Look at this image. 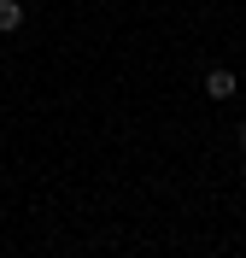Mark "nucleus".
Here are the masks:
<instances>
[{"instance_id": "f257e3e1", "label": "nucleus", "mask_w": 246, "mask_h": 258, "mask_svg": "<svg viewBox=\"0 0 246 258\" xmlns=\"http://www.w3.org/2000/svg\"><path fill=\"white\" fill-rule=\"evenodd\" d=\"M234 88H240V77H234L229 64H211V71H205V94L211 100H234Z\"/></svg>"}, {"instance_id": "f03ea898", "label": "nucleus", "mask_w": 246, "mask_h": 258, "mask_svg": "<svg viewBox=\"0 0 246 258\" xmlns=\"http://www.w3.org/2000/svg\"><path fill=\"white\" fill-rule=\"evenodd\" d=\"M24 18H30V12H24V0H0V30H6V35L24 30Z\"/></svg>"}, {"instance_id": "7ed1b4c3", "label": "nucleus", "mask_w": 246, "mask_h": 258, "mask_svg": "<svg viewBox=\"0 0 246 258\" xmlns=\"http://www.w3.org/2000/svg\"><path fill=\"white\" fill-rule=\"evenodd\" d=\"M240 170H246V159H240Z\"/></svg>"}]
</instances>
